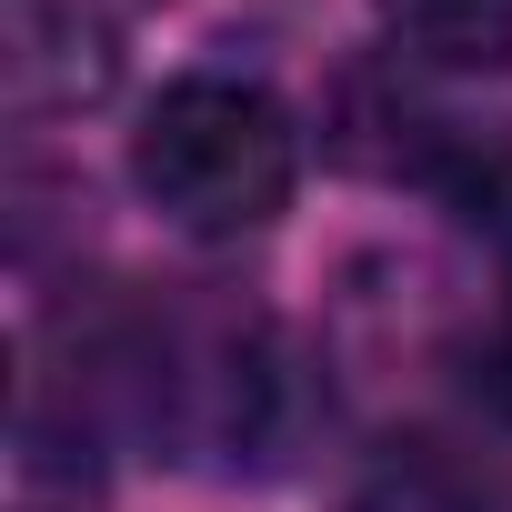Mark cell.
<instances>
[{
  "mask_svg": "<svg viewBox=\"0 0 512 512\" xmlns=\"http://www.w3.org/2000/svg\"><path fill=\"white\" fill-rule=\"evenodd\" d=\"M402 31H412L432 61L502 71V61H512V0H402Z\"/></svg>",
  "mask_w": 512,
  "mask_h": 512,
  "instance_id": "277c9868",
  "label": "cell"
},
{
  "mask_svg": "<svg viewBox=\"0 0 512 512\" xmlns=\"http://www.w3.org/2000/svg\"><path fill=\"white\" fill-rule=\"evenodd\" d=\"M111 81V41L81 0H11V91L41 101H91Z\"/></svg>",
  "mask_w": 512,
  "mask_h": 512,
  "instance_id": "7a4b0ae2",
  "label": "cell"
},
{
  "mask_svg": "<svg viewBox=\"0 0 512 512\" xmlns=\"http://www.w3.org/2000/svg\"><path fill=\"white\" fill-rule=\"evenodd\" d=\"M362 512H492V482H472L442 442H392Z\"/></svg>",
  "mask_w": 512,
  "mask_h": 512,
  "instance_id": "3957f363",
  "label": "cell"
},
{
  "mask_svg": "<svg viewBox=\"0 0 512 512\" xmlns=\"http://www.w3.org/2000/svg\"><path fill=\"white\" fill-rule=\"evenodd\" d=\"M292 121L262 81H221V71H191L171 81L141 131H131V181L151 191L161 221H181L191 241H241L262 231L282 201H292Z\"/></svg>",
  "mask_w": 512,
  "mask_h": 512,
  "instance_id": "6da1fadb",
  "label": "cell"
},
{
  "mask_svg": "<svg viewBox=\"0 0 512 512\" xmlns=\"http://www.w3.org/2000/svg\"><path fill=\"white\" fill-rule=\"evenodd\" d=\"M482 392H492V412L512 422V302H502V322H492V342H482Z\"/></svg>",
  "mask_w": 512,
  "mask_h": 512,
  "instance_id": "5b68a950",
  "label": "cell"
}]
</instances>
